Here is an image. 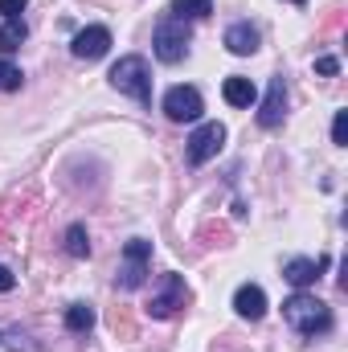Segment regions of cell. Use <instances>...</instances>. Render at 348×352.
<instances>
[{
  "label": "cell",
  "mask_w": 348,
  "mask_h": 352,
  "mask_svg": "<svg viewBox=\"0 0 348 352\" xmlns=\"http://www.w3.org/2000/svg\"><path fill=\"white\" fill-rule=\"evenodd\" d=\"M283 115H287V87H283V78H270L266 98H262V107H259V127L274 131L283 123Z\"/></svg>",
  "instance_id": "8"
},
{
  "label": "cell",
  "mask_w": 348,
  "mask_h": 352,
  "mask_svg": "<svg viewBox=\"0 0 348 352\" xmlns=\"http://www.w3.org/2000/svg\"><path fill=\"white\" fill-rule=\"evenodd\" d=\"M324 266H328V258H320V263H316V258H291V263L283 266V278H287L291 287H299V291H303V287H312V283L320 278V270H324Z\"/></svg>",
  "instance_id": "12"
},
{
  "label": "cell",
  "mask_w": 348,
  "mask_h": 352,
  "mask_svg": "<svg viewBox=\"0 0 348 352\" xmlns=\"http://www.w3.org/2000/svg\"><path fill=\"white\" fill-rule=\"evenodd\" d=\"M209 12H213V0H173L168 4V16H176V21H201Z\"/></svg>",
  "instance_id": "14"
},
{
  "label": "cell",
  "mask_w": 348,
  "mask_h": 352,
  "mask_svg": "<svg viewBox=\"0 0 348 352\" xmlns=\"http://www.w3.org/2000/svg\"><path fill=\"white\" fill-rule=\"evenodd\" d=\"M234 311L242 320H262L266 316V291H262L259 283H242L234 291Z\"/></svg>",
  "instance_id": "10"
},
{
  "label": "cell",
  "mask_w": 348,
  "mask_h": 352,
  "mask_svg": "<svg viewBox=\"0 0 348 352\" xmlns=\"http://www.w3.org/2000/svg\"><path fill=\"white\" fill-rule=\"evenodd\" d=\"M332 144H348V111H336V119H332Z\"/></svg>",
  "instance_id": "19"
},
{
  "label": "cell",
  "mask_w": 348,
  "mask_h": 352,
  "mask_svg": "<svg viewBox=\"0 0 348 352\" xmlns=\"http://www.w3.org/2000/svg\"><path fill=\"white\" fill-rule=\"evenodd\" d=\"M283 320H287L299 336H320V332L332 328V311H328V303L316 299V295H307V291H295V295L283 303Z\"/></svg>",
  "instance_id": "1"
},
{
  "label": "cell",
  "mask_w": 348,
  "mask_h": 352,
  "mask_svg": "<svg viewBox=\"0 0 348 352\" xmlns=\"http://www.w3.org/2000/svg\"><path fill=\"white\" fill-rule=\"evenodd\" d=\"M152 50H156V58L160 62H184V54H188V21H176V16H164L160 25H156V33H152Z\"/></svg>",
  "instance_id": "3"
},
{
  "label": "cell",
  "mask_w": 348,
  "mask_h": 352,
  "mask_svg": "<svg viewBox=\"0 0 348 352\" xmlns=\"http://www.w3.org/2000/svg\"><path fill=\"white\" fill-rule=\"evenodd\" d=\"M148 263H152V242H144V238H131V242L123 246V263H119V287H123V291H135V287H144V278H148Z\"/></svg>",
  "instance_id": "4"
},
{
  "label": "cell",
  "mask_w": 348,
  "mask_h": 352,
  "mask_svg": "<svg viewBox=\"0 0 348 352\" xmlns=\"http://www.w3.org/2000/svg\"><path fill=\"white\" fill-rule=\"evenodd\" d=\"M221 94H226V102H230V107H250V102L259 98L254 82H250V78H242V74L226 78V82H221Z\"/></svg>",
  "instance_id": "13"
},
{
  "label": "cell",
  "mask_w": 348,
  "mask_h": 352,
  "mask_svg": "<svg viewBox=\"0 0 348 352\" xmlns=\"http://www.w3.org/2000/svg\"><path fill=\"white\" fill-rule=\"evenodd\" d=\"M184 303H188L184 278H180V274H160L156 295H152V303H148V316H152V320H168V316H176V307H184Z\"/></svg>",
  "instance_id": "5"
},
{
  "label": "cell",
  "mask_w": 348,
  "mask_h": 352,
  "mask_svg": "<svg viewBox=\"0 0 348 352\" xmlns=\"http://www.w3.org/2000/svg\"><path fill=\"white\" fill-rule=\"evenodd\" d=\"M66 328L70 332H90L94 328V307L90 303H70L66 307Z\"/></svg>",
  "instance_id": "16"
},
{
  "label": "cell",
  "mask_w": 348,
  "mask_h": 352,
  "mask_svg": "<svg viewBox=\"0 0 348 352\" xmlns=\"http://www.w3.org/2000/svg\"><path fill=\"white\" fill-rule=\"evenodd\" d=\"M340 70V62L336 58H316V74H324V78H332Z\"/></svg>",
  "instance_id": "21"
},
{
  "label": "cell",
  "mask_w": 348,
  "mask_h": 352,
  "mask_svg": "<svg viewBox=\"0 0 348 352\" xmlns=\"http://www.w3.org/2000/svg\"><path fill=\"white\" fill-rule=\"evenodd\" d=\"M12 287H17V278H12V270H8V266L0 263V295H4V291H12Z\"/></svg>",
  "instance_id": "22"
},
{
  "label": "cell",
  "mask_w": 348,
  "mask_h": 352,
  "mask_svg": "<svg viewBox=\"0 0 348 352\" xmlns=\"http://www.w3.org/2000/svg\"><path fill=\"white\" fill-rule=\"evenodd\" d=\"M226 50H230V54H238V58H250V54L259 50V29H254L250 21L230 25V29H226Z\"/></svg>",
  "instance_id": "11"
},
{
  "label": "cell",
  "mask_w": 348,
  "mask_h": 352,
  "mask_svg": "<svg viewBox=\"0 0 348 352\" xmlns=\"http://www.w3.org/2000/svg\"><path fill=\"white\" fill-rule=\"evenodd\" d=\"M226 144V127L221 123H201L193 135H188V164H205L221 152Z\"/></svg>",
  "instance_id": "7"
},
{
  "label": "cell",
  "mask_w": 348,
  "mask_h": 352,
  "mask_svg": "<svg viewBox=\"0 0 348 352\" xmlns=\"http://www.w3.org/2000/svg\"><path fill=\"white\" fill-rule=\"evenodd\" d=\"M29 0H0V16L4 21H12V16H21V8H25Z\"/></svg>",
  "instance_id": "20"
},
{
  "label": "cell",
  "mask_w": 348,
  "mask_h": 352,
  "mask_svg": "<svg viewBox=\"0 0 348 352\" xmlns=\"http://www.w3.org/2000/svg\"><path fill=\"white\" fill-rule=\"evenodd\" d=\"M201 111H205V102H201L197 87H173L164 94V115H168L173 123H197Z\"/></svg>",
  "instance_id": "6"
},
{
  "label": "cell",
  "mask_w": 348,
  "mask_h": 352,
  "mask_svg": "<svg viewBox=\"0 0 348 352\" xmlns=\"http://www.w3.org/2000/svg\"><path fill=\"white\" fill-rule=\"evenodd\" d=\"M74 58H83V62H94V58H102L107 50H111V29H102V25H87L78 37H74Z\"/></svg>",
  "instance_id": "9"
},
{
  "label": "cell",
  "mask_w": 348,
  "mask_h": 352,
  "mask_svg": "<svg viewBox=\"0 0 348 352\" xmlns=\"http://www.w3.org/2000/svg\"><path fill=\"white\" fill-rule=\"evenodd\" d=\"M291 4H307V0H291Z\"/></svg>",
  "instance_id": "23"
},
{
  "label": "cell",
  "mask_w": 348,
  "mask_h": 352,
  "mask_svg": "<svg viewBox=\"0 0 348 352\" xmlns=\"http://www.w3.org/2000/svg\"><path fill=\"white\" fill-rule=\"evenodd\" d=\"M25 37H29V29H25V21H21V16L4 21V25H0V54H17Z\"/></svg>",
  "instance_id": "15"
},
{
  "label": "cell",
  "mask_w": 348,
  "mask_h": 352,
  "mask_svg": "<svg viewBox=\"0 0 348 352\" xmlns=\"http://www.w3.org/2000/svg\"><path fill=\"white\" fill-rule=\"evenodd\" d=\"M66 250H70V258H87L90 254V242H87V230L83 226H70L66 230Z\"/></svg>",
  "instance_id": "17"
},
{
  "label": "cell",
  "mask_w": 348,
  "mask_h": 352,
  "mask_svg": "<svg viewBox=\"0 0 348 352\" xmlns=\"http://www.w3.org/2000/svg\"><path fill=\"white\" fill-rule=\"evenodd\" d=\"M21 78H25V74H21L8 58H0V90H21Z\"/></svg>",
  "instance_id": "18"
},
{
  "label": "cell",
  "mask_w": 348,
  "mask_h": 352,
  "mask_svg": "<svg viewBox=\"0 0 348 352\" xmlns=\"http://www.w3.org/2000/svg\"><path fill=\"white\" fill-rule=\"evenodd\" d=\"M111 87L119 90V94H131L135 102H152V70H148V62L140 58V54H127V58H119L115 66H111Z\"/></svg>",
  "instance_id": "2"
}]
</instances>
